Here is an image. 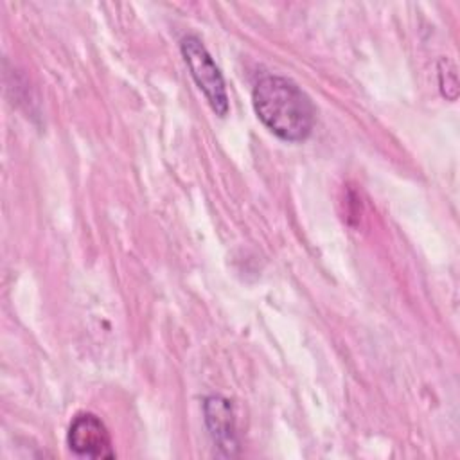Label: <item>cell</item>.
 I'll return each mask as SVG.
<instances>
[{
	"mask_svg": "<svg viewBox=\"0 0 460 460\" xmlns=\"http://www.w3.org/2000/svg\"><path fill=\"white\" fill-rule=\"evenodd\" d=\"M252 104L259 120L284 142H302L314 128L311 99L288 77H261L252 90Z\"/></svg>",
	"mask_w": 460,
	"mask_h": 460,
	"instance_id": "1",
	"label": "cell"
},
{
	"mask_svg": "<svg viewBox=\"0 0 460 460\" xmlns=\"http://www.w3.org/2000/svg\"><path fill=\"white\" fill-rule=\"evenodd\" d=\"M180 50L192 79L207 97L210 108L216 115L225 117L230 108L225 79L201 40L198 36H185L180 41Z\"/></svg>",
	"mask_w": 460,
	"mask_h": 460,
	"instance_id": "2",
	"label": "cell"
},
{
	"mask_svg": "<svg viewBox=\"0 0 460 460\" xmlns=\"http://www.w3.org/2000/svg\"><path fill=\"white\" fill-rule=\"evenodd\" d=\"M66 444L74 455L83 458H115L110 431L93 413H77L72 419Z\"/></svg>",
	"mask_w": 460,
	"mask_h": 460,
	"instance_id": "3",
	"label": "cell"
},
{
	"mask_svg": "<svg viewBox=\"0 0 460 460\" xmlns=\"http://www.w3.org/2000/svg\"><path fill=\"white\" fill-rule=\"evenodd\" d=\"M205 422L214 444L223 449V455L232 456L237 451L235 440V420L232 404L221 395H210L203 402Z\"/></svg>",
	"mask_w": 460,
	"mask_h": 460,
	"instance_id": "4",
	"label": "cell"
}]
</instances>
